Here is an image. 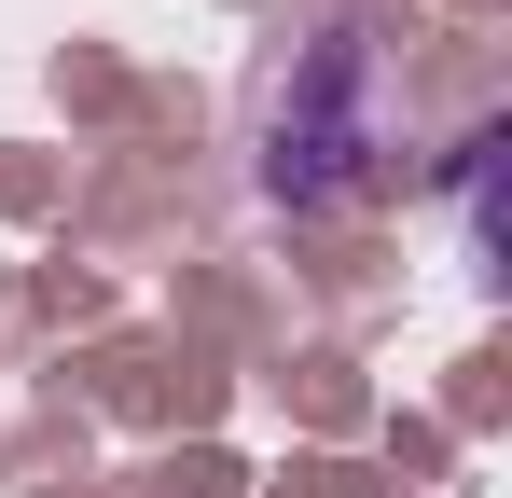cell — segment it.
Masks as SVG:
<instances>
[{
    "label": "cell",
    "mask_w": 512,
    "mask_h": 498,
    "mask_svg": "<svg viewBox=\"0 0 512 498\" xmlns=\"http://www.w3.org/2000/svg\"><path fill=\"white\" fill-rule=\"evenodd\" d=\"M374 139H388V125H374V56H360V42L333 28V42H319L305 70L277 83V125H263V180L319 208V194H346V180L374 166Z\"/></svg>",
    "instance_id": "obj_1"
}]
</instances>
